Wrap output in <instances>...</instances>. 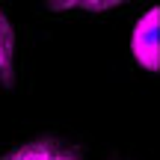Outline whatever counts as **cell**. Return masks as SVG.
Listing matches in <instances>:
<instances>
[{
    "mask_svg": "<svg viewBox=\"0 0 160 160\" xmlns=\"http://www.w3.org/2000/svg\"><path fill=\"white\" fill-rule=\"evenodd\" d=\"M131 51L137 57V62L148 71L160 68V9H148L142 18L137 21L131 36Z\"/></svg>",
    "mask_w": 160,
    "mask_h": 160,
    "instance_id": "1",
    "label": "cell"
},
{
    "mask_svg": "<svg viewBox=\"0 0 160 160\" xmlns=\"http://www.w3.org/2000/svg\"><path fill=\"white\" fill-rule=\"evenodd\" d=\"M3 160H80V154H77V148L62 145L57 139H36V142H27L21 148H15Z\"/></svg>",
    "mask_w": 160,
    "mask_h": 160,
    "instance_id": "2",
    "label": "cell"
},
{
    "mask_svg": "<svg viewBox=\"0 0 160 160\" xmlns=\"http://www.w3.org/2000/svg\"><path fill=\"white\" fill-rule=\"evenodd\" d=\"M12 59H15V36L0 9V83H12Z\"/></svg>",
    "mask_w": 160,
    "mask_h": 160,
    "instance_id": "3",
    "label": "cell"
},
{
    "mask_svg": "<svg viewBox=\"0 0 160 160\" xmlns=\"http://www.w3.org/2000/svg\"><path fill=\"white\" fill-rule=\"evenodd\" d=\"M77 6H83V9H110V6H116V3L107 0V3H77Z\"/></svg>",
    "mask_w": 160,
    "mask_h": 160,
    "instance_id": "4",
    "label": "cell"
}]
</instances>
